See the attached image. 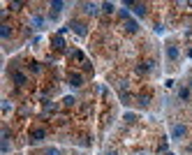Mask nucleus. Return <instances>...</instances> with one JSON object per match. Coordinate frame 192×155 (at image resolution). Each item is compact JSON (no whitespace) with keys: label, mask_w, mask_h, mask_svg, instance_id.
<instances>
[{"label":"nucleus","mask_w":192,"mask_h":155,"mask_svg":"<svg viewBox=\"0 0 192 155\" xmlns=\"http://www.w3.org/2000/svg\"><path fill=\"white\" fill-rule=\"evenodd\" d=\"M72 28L79 32V35H83V32H86V26H83V23H79V21H74V23H72Z\"/></svg>","instance_id":"5"},{"label":"nucleus","mask_w":192,"mask_h":155,"mask_svg":"<svg viewBox=\"0 0 192 155\" xmlns=\"http://www.w3.org/2000/svg\"><path fill=\"white\" fill-rule=\"evenodd\" d=\"M190 88H192V81H190Z\"/></svg>","instance_id":"13"},{"label":"nucleus","mask_w":192,"mask_h":155,"mask_svg":"<svg viewBox=\"0 0 192 155\" xmlns=\"http://www.w3.org/2000/svg\"><path fill=\"white\" fill-rule=\"evenodd\" d=\"M125 28H127V32H137V30H139L137 21H127V23H125Z\"/></svg>","instance_id":"4"},{"label":"nucleus","mask_w":192,"mask_h":155,"mask_svg":"<svg viewBox=\"0 0 192 155\" xmlns=\"http://www.w3.org/2000/svg\"><path fill=\"white\" fill-rule=\"evenodd\" d=\"M178 97L181 100H190V88H181V90H178Z\"/></svg>","instance_id":"6"},{"label":"nucleus","mask_w":192,"mask_h":155,"mask_svg":"<svg viewBox=\"0 0 192 155\" xmlns=\"http://www.w3.org/2000/svg\"><path fill=\"white\" fill-rule=\"evenodd\" d=\"M32 139H35V141H42V139H44V130H35V132H32Z\"/></svg>","instance_id":"7"},{"label":"nucleus","mask_w":192,"mask_h":155,"mask_svg":"<svg viewBox=\"0 0 192 155\" xmlns=\"http://www.w3.org/2000/svg\"><path fill=\"white\" fill-rule=\"evenodd\" d=\"M47 155H58V150H56V148H49V150H47Z\"/></svg>","instance_id":"10"},{"label":"nucleus","mask_w":192,"mask_h":155,"mask_svg":"<svg viewBox=\"0 0 192 155\" xmlns=\"http://www.w3.org/2000/svg\"><path fill=\"white\" fill-rule=\"evenodd\" d=\"M167 155H174V153H167Z\"/></svg>","instance_id":"12"},{"label":"nucleus","mask_w":192,"mask_h":155,"mask_svg":"<svg viewBox=\"0 0 192 155\" xmlns=\"http://www.w3.org/2000/svg\"><path fill=\"white\" fill-rule=\"evenodd\" d=\"M12 79H14V83H19V86H21V83H26V74H23V72H14Z\"/></svg>","instance_id":"2"},{"label":"nucleus","mask_w":192,"mask_h":155,"mask_svg":"<svg viewBox=\"0 0 192 155\" xmlns=\"http://www.w3.org/2000/svg\"><path fill=\"white\" fill-rule=\"evenodd\" d=\"M167 53H169V58H176V56H178V51H176L174 47H169V51H167Z\"/></svg>","instance_id":"8"},{"label":"nucleus","mask_w":192,"mask_h":155,"mask_svg":"<svg viewBox=\"0 0 192 155\" xmlns=\"http://www.w3.org/2000/svg\"><path fill=\"white\" fill-rule=\"evenodd\" d=\"M9 32H12L9 26H2V37H9Z\"/></svg>","instance_id":"9"},{"label":"nucleus","mask_w":192,"mask_h":155,"mask_svg":"<svg viewBox=\"0 0 192 155\" xmlns=\"http://www.w3.org/2000/svg\"><path fill=\"white\" fill-rule=\"evenodd\" d=\"M185 132H187V130L183 127V125H174V127H171V137H174L176 141H181L183 137H185Z\"/></svg>","instance_id":"1"},{"label":"nucleus","mask_w":192,"mask_h":155,"mask_svg":"<svg viewBox=\"0 0 192 155\" xmlns=\"http://www.w3.org/2000/svg\"><path fill=\"white\" fill-rule=\"evenodd\" d=\"M70 83H72V86H81V83H83V77H81V74H72Z\"/></svg>","instance_id":"3"},{"label":"nucleus","mask_w":192,"mask_h":155,"mask_svg":"<svg viewBox=\"0 0 192 155\" xmlns=\"http://www.w3.org/2000/svg\"><path fill=\"white\" fill-rule=\"evenodd\" d=\"M107 155H116V153H107Z\"/></svg>","instance_id":"11"}]
</instances>
